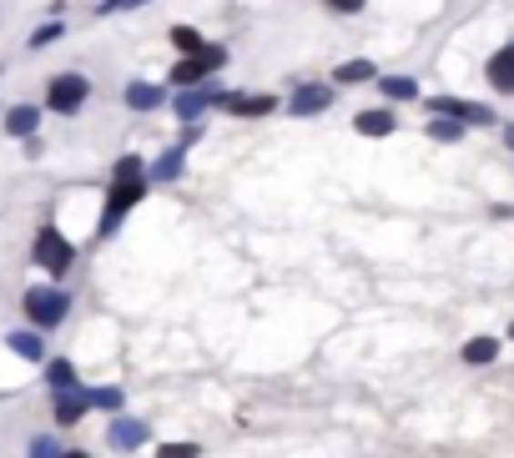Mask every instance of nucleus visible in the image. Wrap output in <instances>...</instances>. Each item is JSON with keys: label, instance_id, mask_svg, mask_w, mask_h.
Listing matches in <instances>:
<instances>
[{"label": "nucleus", "instance_id": "1", "mask_svg": "<svg viewBox=\"0 0 514 458\" xmlns=\"http://www.w3.org/2000/svg\"><path fill=\"white\" fill-rule=\"evenodd\" d=\"M146 186H152V176H146V162L142 156H116V166H111V192H106V207H101V227L96 237H111V232L126 222V212L136 207L146 196Z\"/></svg>", "mask_w": 514, "mask_h": 458}, {"label": "nucleus", "instance_id": "2", "mask_svg": "<svg viewBox=\"0 0 514 458\" xmlns=\"http://www.w3.org/2000/svg\"><path fill=\"white\" fill-rule=\"evenodd\" d=\"M21 307H25V317H31L35 333H51V327L66 323V313H71V293H66V287H25Z\"/></svg>", "mask_w": 514, "mask_h": 458}, {"label": "nucleus", "instance_id": "3", "mask_svg": "<svg viewBox=\"0 0 514 458\" xmlns=\"http://www.w3.org/2000/svg\"><path fill=\"white\" fill-rule=\"evenodd\" d=\"M222 65H227V45L207 41L197 55H182V61L172 65V76H166V86H207V81L217 76Z\"/></svg>", "mask_w": 514, "mask_h": 458}, {"label": "nucleus", "instance_id": "4", "mask_svg": "<svg viewBox=\"0 0 514 458\" xmlns=\"http://www.w3.org/2000/svg\"><path fill=\"white\" fill-rule=\"evenodd\" d=\"M86 101H91V81L81 71H61V76L45 81V111H55V116H76Z\"/></svg>", "mask_w": 514, "mask_h": 458}, {"label": "nucleus", "instance_id": "5", "mask_svg": "<svg viewBox=\"0 0 514 458\" xmlns=\"http://www.w3.org/2000/svg\"><path fill=\"white\" fill-rule=\"evenodd\" d=\"M31 257H35V267H45L51 277H66V273H71V262H76V247L66 242V232H61V227H51V222H45V227L35 232Z\"/></svg>", "mask_w": 514, "mask_h": 458}, {"label": "nucleus", "instance_id": "6", "mask_svg": "<svg viewBox=\"0 0 514 458\" xmlns=\"http://www.w3.org/2000/svg\"><path fill=\"white\" fill-rule=\"evenodd\" d=\"M333 101H338V86H328V81H303V86L287 91L283 111L287 116H323Z\"/></svg>", "mask_w": 514, "mask_h": 458}, {"label": "nucleus", "instance_id": "7", "mask_svg": "<svg viewBox=\"0 0 514 458\" xmlns=\"http://www.w3.org/2000/svg\"><path fill=\"white\" fill-rule=\"evenodd\" d=\"M424 106H428V116H454V121H464V126H499V116H494V106H484V101H459V96H428Z\"/></svg>", "mask_w": 514, "mask_h": 458}, {"label": "nucleus", "instance_id": "8", "mask_svg": "<svg viewBox=\"0 0 514 458\" xmlns=\"http://www.w3.org/2000/svg\"><path fill=\"white\" fill-rule=\"evenodd\" d=\"M222 96H227V91L212 86V81H207V86H182L172 96V111H176V121H202L212 106H222Z\"/></svg>", "mask_w": 514, "mask_h": 458}, {"label": "nucleus", "instance_id": "9", "mask_svg": "<svg viewBox=\"0 0 514 458\" xmlns=\"http://www.w3.org/2000/svg\"><path fill=\"white\" fill-rule=\"evenodd\" d=\"M146 438H152L146 418H132V413H116L106 428V448H116V453H136V448H146Z\"/></svg>", "mask_w": 514, "mask_h": 458}, {"label": "nucleus", "instance_id": "10", "mask_svg": "<svg viewBox=\"0 0 514 458\" xmlns=\"http://www.w3.org/2000/svg\"><path fill=\"white\" fill-rule=\"evenodd\" d=\"M121 101L136 111V116H146V111H162L172 106V91L156 86V81H126V91H121Z\"/></svg>", "mask_w": 514, "mask_h": 458}, {"label": "nucleus", "instance_id": "11", "mask_svg": "<svg viewBox=\"0 0 514 458\" xmlns=\"http://www.w3.org/2000/svg\"><path fill=\"white\" fill-rule=\"evenodd\" d=\"M484 81H489L499 96H514V41H504L499 51L484 61Z\"/></svg>", "mask_w": 514, "mask_h": 458}, {"label": "nucleus", "instance_id": "12", "mask_svg": "<svg viewBox=\"0 0 514 458\" xmlns=\"http://www.w3.org/2000/svg\"><path fill=\"white\" fill-rule=\"evenodd\" d=\"M51 413H55V423H61V428L81 423V418L91 413V398H86V388H61V393H51Z\"/></svg>", "mask_w": 514, "mask_h": 458}, {"label": "nucleus", "instance_id": "13", "mask_svg": "<svg viewBox=\"0 0 514 458\" xmlns=\"http://www.w3.org/2000/svg\"><path fill=\"white\" fill-rule=\"evenodd\" d=\"M222 111L257 121V116H273V111H283V101H277V96H247V91H227V96H222Z\"/></svg>", "mask_w": 514, "mask_h": 458}, {"label": "nucleus", "instance_id": "14", "mask_svg": "<svg viewBox=\"0 0 514 458\" xmlns=\"http://www.w3.org/2000/svg\"><path fill=\"white\" fill-rule=\"evenodd\" d=\"M353 131H358V136H368V142H383V136H394V131H398V116L388 106L358 111V116H353Z\"/></svg>", "mask_w": 514, "mask_h": 458}, {"label": "nucleus", "instance_id": "15", "mask_svg": "<svg viewBox=\"0 0 514 458\" xmlns=\"http://www.w3.org/2000/svg\"><path fill=\"white\" fill-rule=\"evenodd\" d=\"M182 172H186V146H166V152L156 156L152 166H146V176H152L156 186H166V182H182Z\"/></svg>", "mask_w": 514, "mask_h": 458}, {"label": "nucleus", "instance_id": "16", "mask_svg": "<svg viewBox=\"0 0 514 458\" xmlns=\"http://www.w3.org/2000/svg\"><path fill=\"white\" fill-rule=\"evenodd\" d=\"M35 126H41V106H31V101L5 111V136H15V142H31Z\"/></svg>", "mask_w": 514, "mask_h": 458}, {"label": "nucleus", "instance_id": "17", "mask_svg": "<svg viewBox=\"0 0 514 458\" xmlns=\"http://www.w3.org/2000/svg\"><path fill=\"white\" fill-rule=\"evenodd\" d=\"M373 81H378V65L363 61V55H353V61H343L333 71V86H373Z\"/></svg>", "mask_w": 514, "mask_h": 458}, {"label": "nucleus", "instance_id": "18", "mask_svg": "<svg viewBox=\"0 0 514 458\" xmlns=\"http://www.w3.org/2000/svg\"><path fill=\"white\" fill-rule=\"evenodd\" d=\"M5 348H11L15 358H25V363H45V338H41V333L15 327V333H5Z\"/></svg>", "mask_w": 514, "mask_h": 458}, {"label": "nucleus", "instance_id": "19", "mask_svg": "<svg viewBox=\"0 0 514 458\" xmlns=\"http://www.w3.org/2000/svg\"><path fill=\"white\" fill-rule=\"evenodd\" d=\"M373 86H378L383 101H398V106H404V101H418V96H424V91H418V81H414V76H398V71H394V76H378Z\"/></svg>", "mask_w": 514, "mask_h": 458}, {"label": "nucleus", "instance_id": "20", "mask_svg": "<svg viewBox=\"0 0 514 458\" xmlns=\"http://www.w3.org/2000/svg\"><path fill=\"white\" fill-rule=\"evenodd\" d=\"M459 358L469 363V368H489V363L499 358V338H469L459 348Z\"/></svg>", "mask_w": 514, "mask_h": 458}, {"label": "nucleus", "instance_id": "21", "mask_svg": "<svg viewBox=\"0 0 514 458\" xmlns=\"http://www.w3.org/2000/svg\"><path fill=\"white\" fill-rule=\"evenodd\" d=\"M428 142H444V146H454V142H464V121H454V116H428Z\"/></svg>", "mask_w": 514, "mask_h": 458}, {"label": "nucleus", "instance_id": "22", "mask_svg": "<svg viewBox=\"0 0 514 458\" xmlns=\"http://www.w3.org/2000/svg\"><path fill=\"white\" fill-rule=\"evenodd\" d=\"M45 383H51V393L81 388V383H76V363H71V358H45Z\"/></svg>", "mask_w": 514, "mask_h": 458}, {"label": "nucleus", "instance_id": "23", "mask_svg": "<svg viewBox=\"0 0 514 458\" xmlns=\"http://www.w3.org/2000/svg\"><path fill=\"white\" fill-rule=\"evenodd\" d=\"M61 35H66V21H61V15H51L45 25H35V31L25 35V51H45V45L61 41Z\"/></svg>", "mask_w": 514, "mask_h": 458}, {"label": "nucleus", "instance_id": "24", "mask_svg": "<svg viewBox=\"0 0 514 458\" xmlns=\"http://www.w3.org/2000/svg\"><path fill=\"white\" fill-rule=\"evenodd\" d=\"M86 398H91V408H101V413H111V418L126 408V393L111 388V383H106V388H86Z\"/></svg>", "mask_w": 514, "mask_h": 458}, {"label": "nucleus", "instance_id": "25", "mask_svg": "<svg viewBox=\"0 0 514 458\" xmlns=\"http://www.w3.org/2000/svg\"><path fill=\"white\" fill-rule=\"evenodd\" d=\"M166 41H172L182 55H197L202 45H207V41H202V31H192V25H172V31H166Z\"/></svg>", "mask_w": 514, "mask_h": 458}, {"label": "nucleus", "instance_id": "26", "mask_svg": "<svg viewBox=\"0 0 514 458\" xmlns=\"http://www.w3.org/2000/svg\"><path fill=\"white\" fill-rule=\"evenodd\" d=\"M142 5H152V0H101L96 15H121V11H142Z\"/></svg>", "mask_w": 514, "mask_h": 458}, {"label": "nucleus", "instance_id": "27", "mask_svg": "<svg viewBox=\"0 0 514 458\" xmlns=\"http://www.w3.org/2000/svg\"><path fill=\"white\" fill-rule=\"evenodd\" d=\"M197 453H202V448L186 443V438H182V443H162V448H156V458H197Z\"/></svg>", "mask_w": 514, "mask_h": 458}, {"label": "nucleus", "instance_id": "28", "mask_svg": "<svg viewBox=\"0 0 514 458\" xmlns=\"http://www.w3.org/2000/svg\"><path fill=\"white\" fill-rule=\"evenodd\" d=\"M31 458H61V443H55L51 433H41V438H31Z\"/></svg>", "mask_w": 514, "mask_h": 458}, {"label": "nucleus", "instance_id": "29", "mask_svg": "<svg viewBox=\"0 0 514 458\" xmlns=\"http://www.w3.org/2000/svg\"><path fill=\"white\" fill-rule=\"evenodd\" d=\"M317 5H328L333 15H358L363 5H368V0H317Z\"/></svg>", "mask_w": 514, "mask_h": 458}, {"label": "nucleus", "instance_id": "30", "mask_svg": "<svg viewBox=\"0 0 514 458\" xmlns=\"http://www.w3.org/2000/svg\"><path fill=\"white\" fill-rule=\"evenodd\" d=\"M202 142V121H182V136H176V146H197Z\"/></svg>", "mask_w": 514, "mask_h": 458}, {"label": "nucleus", "instance_id": "31", "mask_svg": "<svg viewBox=\"0 0 514 458\" xmlns=\"http://www.w3.org/2000/svg\"><path fill=\"white\" fill-rule=\"evenodd\" d=\"M504 146L514 152V121H504Z\"/></svg>", "mask_w": 514, "mask_h": 458}, {"label": "nucleus", "instance_id": "32", "mask_svg": "<svg viewBox=\"0 0 514 458\" xmlns=\"http://www.w3.org/2000/svg\"><path fill=\"white\" fill-rule=\"evenodd\" d=\"M61 458H86V453H61Z\"/></svg>", "mask_w": 514, "mask_h": 458}, {"label": "nucleus", "instance_id": "33", "mask_svg": "<svg viewBox=\"0 0 514 458\" xmlns=\"http://www.w3.org/2000/svg\"><path fill=\"white\" fill-rule=\"evenodd\" d=\"M509 338H514V323H509Z\"/></svg>", "mask_w": 514, "mask_h": 458}]
</instances>
